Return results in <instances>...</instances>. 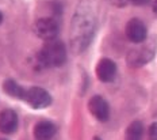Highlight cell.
<instances>
[{
	"instance_id": "cell-10",
	"label": "cell",
	"mask_w": 157,
	"mask_h": 140,
	"mask_svg": "<svg viewBox=\"0 0 157 140\" xmlns=\"http://www.w3.org/2000/svg\"><path fill=\"white\" fill-rule=\"evenodd\" d=\"M56 135V125L50 121H39L34 126V138L37 140H50Z\"/></svg>"
},
{
	"instance_id": "cell-8",
	"label": "cell",
	"mask_w": 157,
	"mask_h": 140,
	"mask_svg": "<svg viewBox=\"0 0 157 140\" xmlns=\"http://www.w3.org/2000/svg\"><path fill=\"white\" fill-rule=\"evenodd\" d=\"M95 72H96V76L100 82L110 83L117 76V64L111 58H102L98 63Z\"/></svg>"
},
{
	"instance_id": "cell-3",
	"label": "cell",
	"mask_w": 157,
	"mask_h": 140,
	"mask_svg": "<svg viewBox=\"0 0 157 140\" xmlns=\"http://www.w3.org/2000/svg\"><path fill=\"white\" fill-rule=\"evenodd\" d=\"M157 49V42L156 40H152L142 45L138 49H133L127 54V64L130 67H141L148 64L156 54Z\"/></svg>"
},
{
	"instance_id": "cell-16",
	"label": "cell",
	"mask_w": 157,
	"mask_h": 140,
	"mask_svg": "<svg viewBox=\"0 0 157 140\" xmlns=\"http://www.w3.org/2000/svg\"><path fill=\"white\" fill-rule=\"evenodd\" d=\"M152 10H153V14L157 17V0H153L152 3Z\"/></svg>"
},
{
	"instance_id": "cell-6",
	"label": "cell",
	"mask_w": 157,
	"mask_h": 140,
	"mask_svg": "<svg viewBox=\"0 0 157 140\" xmlns=\"http://www.w3.org/2000/svg\"><path fill=\"white\" fill-rule=\"evenodd\" d=\"M125 33H126V37L132 42H134V44H141L148 37V29H146L145 23H144L141 19L133 18L126 23Z\"/></svg>"
},
{
	"instance_id": "cell-9",
	"label": "cell",
	"mask_w": 157,
	"mask_h": 140,
	"mask_svg": "<svg viewBox=\"0 0 157 140\" xmlns=\"http://www.w3.org/2000/svg\"><path fill=\"white\" fill-rule=\"evenodd\" d=\"M18 129V114L12 109H4L0 112V132L10 135Z\"/></svg>"
},
{
	"instance_id": "cell-12",
	"label": "cell",
	"mask_w": 157,
	"mask_h": 140,
	"mask_svg": "<svg viewBox=\"0 0 157 140\" xmlns=\"http://www.w3.org/2000/svg\"><path fill=\"white\" fill-rule=\"evenodd\" d=\"M144 125L141 121H133L125 132V140H142Z\"/></svg>"
},
{
	"instance_id": "cell-14",
	"label": "cell",
	"mask_w": 157,
	"mask_h": 140,
	"mask_svg": "<svg viewBox=\"0 0 157 140\" xmlns=\"http://www.w3.org/2000/svg\"><path fill=\"white\" fill-rule=\"evenodd\" d=\"M111 3H113L114 6H117V7H123V6H126L127 3L130 2V0H110Z\"/></svg>"
},
{
	"instance_id": "cell-13",
	"label": "cell",
	"mask_w": 157,
	"mask_h": 140,
	"mask_svg": "<svg viewBox=\"0 0 157 140\" xmlns=\"http://www.w3.org/2000/svg\"><path fill=\"white\" fill-rule=\"evenodd\" d=\"M148 138H149V140H157V122H153L152 125L149 126Z\"/></svg>"
},
{
	"instance_id": "cell-7",
	"label": "cell",
	"mask_w": 157,
	"mask_h": 140,
	"mask_svg": "<svg viewBox=\"0 0 157 140\" xmlns=\"http://www.w3.org/2000/svg\"><path fill=\"white\" fill-rule=\"evenodd\" d=\"M88 109L91 114L99 121H107L110 118V106L109 102L100 95H94L92 98L88 101Z\"/></svg>"
},
{
	"instance_id": "cell-17",
	"label": "cell",
	"mask_w": 157,
	"mask_h": 140,
	"mask_svg": "<svg viewBox=\"0 0 157 140\" xmlns=\"http://www.w3.org/2000/svg\"><path fill=\"white\" fill-rule=\"evenodd\" d=\"M2 22H3V14L0 12V23H2Z\"/></svg>"
},
{
	"instance_id": "cell-18",
	"label": "cell",
	"mask_w": 157,
	"mask_h": 140,
	"mask_svg": "<svg viewBox=\"0 0 157 140\" xmlns=\"http://www.w3.org/2000/svg\"><path fill=\"white\" fill-rule=\"evenodd\" d=\"M0 140H6V139H0Z\"/></svg>"
},
{
	"instance_id": "cell-5",
	"label": "cell",
	"mask_w": 157,
	"mask_h": 140,
	"mask_svg": "<svg viewBox=\"0 0 157 140\" xmlns=\"http://www.w3.org/2000/svg\"><path fill=\"white\" fill-rule=\"evenodd\" d=\"M23 101L34 109H45L52 103V95L42 87H30L26 90Z\"/></svg>"
},
{
	"instance_id": "cell-15",
	"label": "cell",
	"mask_w": 157,
	"mask_h": 140,
	"mask_svg": "<svg viewBox=\"0 0 157 140\" xmlns=\"http://www.w3.org/2000/svg\"><path fill=\"white\" fill-rule=\"evenodd\" d=\"M130 3L134 6H146L150 3V0H130Z\"/></svg>"
},
{
	"instance_id": "cell-1",
	"label": "cell",
	"mask_w": 157,
	"mask_h": 140,
	"mask_svg": "<svg viewBox=\"0 0 157 140\" xmlns=\"http://www.w3.org/2000/svg\"><path fill=\"white\" fill-rule=\"evenodd\" d=\"M96 27V0H83L77 6L72 21L71 41L75 53H80L90 45Z\"/></svg>"
},
{
	"instance_id": "cell-2",
	"label": "cell",
	"mask_w": 157,
	"mask_h": 140,
	"mask_svg": "<svg viewBox=\"0 0 157 140\" xmlns=\"http://www.w3.org/2000/svg\"><path fill=\"white\" fill-rule=\"evenodd\" d=\"M38 66L44 68L61 67L67 60V48L61 40H49L37 54Z\"/></svg>"
},
{
	"instance_id": "cell-11",
	"label": "cell",
	"mask_w": 157,
	"mask_h": 140,
	"mask_svg": "<svg viewBox=\"0 0 157 140\" xmlns=\"http://www.w3.org/2000/svg\"><path fill=\"white\" fill-rule=\"evenodd\" d=\"M3 91L15 99H25L26 95V90L18 82H15L12 79H7L3 82Z\"/></svg>"
},
{
	"instance_id": "cell-4",
	"label": "cell",
	"mask_w": 157,
	"mask_h": 140,
	"mask_svg": "<svg viewBox=\"0 0 157 140\" xmlns=\"http://www.w3.org/2000/svg\"><path fill=\"white\" fill-rule=\"evenodd\" d=\"M58 22L57 19L54 18H49V17H45V18H39L35 21L34 23V33L38 35V37L44 38V40H54L58 34Z\"/></svg>"
}]
</instances>
